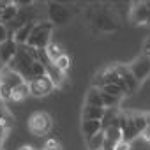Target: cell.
I'll list each match as a JSON object with an SVG mask.
<instances>
[{"label": "cell", "instance_id": "cell-1", "mask_svg": "<svg viewBox=\"0 0 150 150\" xmlns=\"http://www.w3.org/2000/svg\"><path fill=\"white\" fill-rule=\"evenodd\" d=\"M85 21L96 34H110L120 28L118 14L108 6H90L85 9Z\"/></svg>", "mask_w": 150, "mask_h": 150}, {"label": "cell", "instance_id": "cell-2", "mask_svg": "<svg viewBox=\"0 0 150 150\" xmlns=\"http://www.w3.org/2000/svg\"><path fill=\"white\" fill-rule=\"evenodd\" d=\"M51 32H53V25L50 20L35 21L27 44L35 48V50H46V46L51 42Z\"/></svg>", "mask_w": 150, "mask_h": 150}, {"label": "cell", "instance_id": "cell-3", "mask_svg": "<svg viewBox=\"0 0 150 150\" xmlns=\"http://www.w3.org/2000/svg\"><path fill=\"white\" fill-rule=\"evenodd\" d=\"M53 127L51 115L46 111H34L28 118V129L35 136H46Z\"/></svg>", "mask_w": 150, "mask_h": 150}, {"label": "cell", "instance_id": "cell-4", "mask_svg": "<svg viewBox=\"0 0 150 150\" xmlns=\"http://www.w3.org/2000/svg\"><path fill=\"white\" fill-rule=\"evenodd\" d=\"M129 69H131V72L134 74L136 81L141 85V83L150 76V57L145 55V53H141L139 57H136V58L129 64Z\"/></svg>", "mask_w": 150, "mask_h": 150}, {"label": "cell", "instance_id": "cell-5", "mask_svg": "<svg viewBox=\"0 0 150 150\" xmlns=\"http://www.w3.org/2000/svg\"><path fill=\"white\" fill-rule=\"evenodd\" d=\"M48 18L51 21V25H65L71 21L72 14L67 6L58 4V2H50L48 4Z\"/></svg>", "mask_w": 150, "mask_h": 150}, {"label": "cell", "instance_id": "cell-6", "mask_svg": "<svg viewBox=\"0 0 150 150\" xmlns=\"http://www.w3.org/2000/svg\"><path fill=\"white\" fill-rule=\"evenodd\" d=\"M129 18L134 25L150 27V2H132Z\"/></svg>", "mask_w": 150, "mask_h": 150}, {"label": "cell", "instance_id": "cell-7", "mask_svg": "<svg viewBox=\"0 0 150 150\" xmlns=\"http://www.w3.org/2000/svg\"><path fill=\"white\" fill-rule=\"evenodd\" d=\"M30 87V96L34 97H46L51 94V90L55 88V85L51 83V80L48 76H42V78H37V80H32L28 83Z\"/></svg>", "mask_w": 150, "mask_h": 150}, {"label": "cell", "instance_id": "cell-8", "mask_svg": "<svg viewBox=\"0 0 150 150\" xmlns=\"http://www.w3.org/2000/svg\"><path fill=\"white\" fill-rule=\"evenodd\" d=\"M0 83H4V85L11 87L14 90L16 87H20L21 83H25V80H23L21 74L18 71H14L13 67L2 65V67H0Z\"/></svg>", "mask_w": 150, "mask_h": 150}, {"label": "cell", "instance_id": "cell-9", "mask_svg": "<svg viewBox=\"0 0 150 150\" xmlns=\"http://www.w3.org/2000/svg\"><path fill=\"white\" fill-rule=\"evenodd\" d=\"M18 51H20V46L16 44V41L13 37L7 39L6 42H2V44H0V64H2V65H9L14 60V57L18 55Z\"/></svg>", "mask_w": 150, "mask_h": 150}, {"label": "cell", "instance_id": "cell-10", "mask_svg": "<svg viewBox=\"0 0 150 150\" xmlns=\"http://www.w3.org/2000/svg\"><path fill=\"white\" fill-rule=\"evenodd\" d=\"M115 69H117V72H118L120 80L124 81V85L127 87V90H129L131 94H132V92H136V88L139 87V83L136 81V78H134V74L131 72L129 65H120V64H115Z\"/></svg>", "mask_w": 150, "mask_h": 150}, {"label": "cell", "instance_id": "cell-11", "mask_svg": "<svg viewBox=\"0 0 150 150\" xmlns=\"http://www.w3.org/2000/svg\"><path fill=\"white\" fill-rule=\"evenodd\" d=\"M103 131V125H101V120H83L81 122V132L83 136L87 138V141L90 138H94L97 132Z\"/></svg>", "mask_w": 150, "mask_h": 150}, {"label": "cell", "instance_id": "cell-12", "mask_svg": "<svg viewBox=\"0 0 150 150\" xmlns=\"http://www.w3.org/2000/svg\"><path fill=\"white\" fill-rule=\"evenodd\" d=\"M46 76L51 80V83L55 85V88L62 87V85H64V81H65V72L58 71V69L55 67V64H53V62H51L50 65H46Z\"/></svg>", "mask_w": 150, "mask_h": 150}, {"label": "cell", "instance_id": "cell-13", "mask_svg": "<svg viewBox=\"0 0 150 150\" xmlns=\"http://www.w3.org/2000/svg\"><path fill=\"white\" fill-rule=\"evenodd\" d=\"M18 13H20V7H18L14 2H9V6L2 11V16H0V23H4L6 27H9V25L16 20Z\"/></svg>", "mask_w": 150, "mask_h": 150}, {"label": "cell", "instance_id": "cell-14", "mask_svg": "<svg viewBox=\"0 0 150 150\" xmlns=\"http://www.w3.org/2000/svg\"><path fill=\"white\" fill-rule=\"evenodd\" d=\"M85 104L87 106H97V108H104L103 104V90L101 88H90L87 92V97H85Z\"/></svg>", "mask_w": 150, "mask_h": 150}, {"label": "cell", "instance_id": "cell-15", "mask_svg": "<svg viewBox=\"0 0 150 150\" xmlns=\"http://www.w3.org/2000/svg\"><path fill=\"white\" fill-rule=\"evenodd\" d=\"M104 113H106V108H97V106H87L85 104V108L81 111V117H83V120H103Z\"/></svg>", "mask_w": 150, "mask_h": 150}, {"label": "cell", "instance_id": "cell-16", "mask_svg": "<svg viewBox=\"0 0 150 150\" xmlns=\"http://www.w3.org/2000/svg\"><path fill=\"white\" fill-rule=\"evenodd\" d=\"M46 55H48V58L51 60V62H55V60H58L62 55H65V50L58 44V42H50L48 46H46Z\"/></svg>", "mask_w": 150, "mask_h": 150}, {"label": "cell", "instance_id": "cell-17", "mask_svg": "<svg viewBox=\"0 0 150 150\" xmlns=\"http://www.w3.org/2000/svg\"><path fill=\"white\" fill-rule=\"evenodd\" d=\"M30 96V87H28V83L25 81V83H21L20 87H16L14 90H13V101H16V103H20V101H23V99H27Z\"/></svg>", "mask_w": 150, "mask_h": 150}, {"label": "cell", "instance_id": "cell-18", "mask_svg": "<svg viewBox=\"0 0 150 150\" xmlns=\"http://www.w3.org/2000/svg\"><path fill=\"white\" fill-rule=\"evenodd\" d=\"M104 134H106V139H110V141H113V143H117V145L124 141V138H122V131H120V127H117V125L104 129Z\"/></svg>", "mask_w": 150, "mask_h": 150}, {"label": "cell", "instance_id": "cell-19", "mask_svg": "<svg viewBox=\"0 0 150 150\" xmlns=\"http://www.w3.org/2000/svg\"><path fill=\"white\" fill-rule=\"evenodd\" d=\"M104 138H106L104 131H101V132H97L94 138H90V139L87 141V143H88V150H101L103 145H104Z\"/></svg>", "mask_w": 150, "mask_h": 150}, {"label": "cell", "instance_id": "cell-20", "mask_svg": "<svg viewBox=\"0 0 150 150\" xmlns=\"http://www.w3.org/2000/svg\"><path fill=\"white\" fill-rule=\"evenodd\" d=\"M132 120H134L136 131L143 134V131L146 129V113H132Z\"/></svg>", "mask_w": 150, "mask_h": 150}, {"label": "cell", "instance_id": "cell-21", "mask_svg": "<svg viewBox=\"0 0 150 150\" xmlns=\"http://www.w3.org/2000/svg\"><path fill=\"white\" fill-rule=\"evenodd\" d=\"M53 64H55V67H57L58 71L67 72V69L71 67V58H69V55H62V57H60L58 60H55Z\"/></svg>", "mask_w": 150, "mask_h": 150}, {"label": "cell", "instance_id": "cell-22", "mask_svg": "<svg viewBox=\"0 0 150 150\" xmlns=\"http://www.w3.org/2000/svg\"><path fill=\"white\" fill-rule=\"evenodd\" d=\"M118 97H113V96H110V94H106V92H103V104H104V108L106 110H111V108H117V104H118Z\"/></svg>", "mask_w": 150, "mask_h": 150}, {"label": "cell", "instance_id": "cell-23", "mask_svg": "<svg viewBox=\"0 0 150 150\" xmlns=\"http://www.w3.org/2000/svg\"><path fill=\"white\" fill-rule=\"evenodd\" d=\"M0 101L2 103H7V101H13V88L0 83Z\"/></svg>", "mask_w": 150, "mask_h": 150}, {"label": "cell", "instance_id": "cell-24", "mask_svg": "<svg viewBox=\"0 0 150 150\" xmlns=\"http://www.w3.org/2000/svg\"><path fill=\"white\" fill-rule=\"evenodd\" d=\"M44 150H62V146H60L58 139L51 138V139H46V143H44Z\"/></svg>", "mask_w": 150, "mask_h": 150}, {"label": "cell", "instance_id": "cell-25", "mask_svg": "<svg viewBox=\"0 0 150 150\" xmlns=\"http://www.w3.org/2000/svg\"><path fill=\"white\" fill-rule=\"evenodd\" d=\"M7 39H11V35H9V28H7L4 23H0V44L6 42Z\"/></svg>", "mask_w": 150, "mask_h": 150}, {"label": "cell", "instance_id": "cell-26", "mask_svg": "<svg viewBox=\"0 0 150 150\" xmlns=\"http://www.w3.org/2000/svg\"><path fill=\"white\" fill-rule=\"evenodd\" d=\"M146 141H150V115H146V129L143 131V134H141Z\"/></svg>", "mask_w": 150, "mask_h": 150}, {"label": "cell", "instance_id": "cell-27", "mask_svg": "<svg viewBox=\"0 0 150 150\" xmlns=\"http://www.w3.org/2000/svg\"><path fill=\"white\" fill-rule=\"evenodd\" d=\"M143 53H145V55H150V35L145 39V44H143Z\"/></svg>", "mask_w": 150, "mask_h": 150}, {"label": "cell", "instance_id": "cell-28", "mask_svg": "<svg viewBox=\"0 0 150 150\" xmlns=\"http://www.w3.org/2000/svg\"><path fill=\"white\" fill-rule=\"evenodd\" d=\"M129 148H131V143H125V141L117 145V150H129Z\"/></svg>", "mask_w": 150, "mask_h": 150}, {"label": "cell", "instance_id": "cell-29", "mask_svg": "<svg viewBox=\"0 0 150 150\" xmlns=\"http://www.w3.org/2000/svg\"><path fill=\"white\" fill-rule=\"evenodd\" d=\"M0 117H11V115L7 113V110H6V106H4L2 101H0Z\"/></svg>", "mask_w": 150, "mask_h": 150}, {"label": "cell", "instance_id": "cell-30", "mask_svg": "<svg viewBox=\"0 0 150 150\" xmlns=\"http://www.w3.org/2000/svg\"><path fill=\"white\" fill-rule=\"evenodd\" d=\"M18 150H35V148H34L32 145H21V146H20Z\"/></svg>", "mask_w": 150, "mask_h": 150}, {"label": "cell", "instance_id": "cell-31", "mask_svg": "<svg viewBox=\"0 0 150 150\" xmlns=\"http://www.w3.org/2000/svg\"><path fill=\"white\" fill-rule=\"evenodd\" d=\"M2 148H4V146H2V145H0V150H2Z\"/></svg>", "mask_w": 150, "mask_h": 150}, {"label": "cell", "instance_id": "cell-32", "mask_svg": "<svg viewBox=\"0 0 150 150\" xmlns=\"http://www.w3.org/2000/svg\"><path fill=\"white\" fill-rule=\"evenodd\" d=\"M101 150H103V148H101Z\"/></svg>", "mask_w": 150, "mask_h": 150}, {"label": "cell", "instance_id": "cell-33", "mask_svg": "<svg viewBox=\"0 0 150 150\" xmlns=\"http://www.w3.org/2000/svg\"><path fill=\"white\" fill-rule=\"evenodd\" d=\"M148 57H150V55H148Z\"/></svg>", "mask_w": 150, "mask_h": 150}]
</instances>
